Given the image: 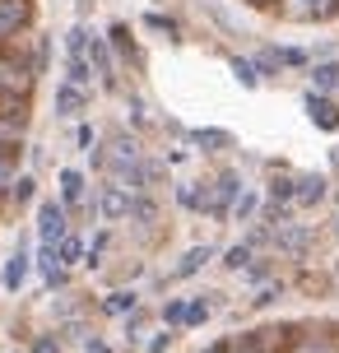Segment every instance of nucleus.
I'll list each match as a JSON object with an SVG mask.
<instances>
[{"mask_svg":"<svg viewBox=\"0 0 339 353\" xmlns=\"http://www.w3.org/2000/svg\"><path fill=\"white\" fill-rule=\"evenodd\" d=\"M47 37L37 0H0V219L19 195V168L37 112Z\"/></svg>","mask_w":339,"mask_h":353,"instance_id":"f257e3e1","label":"nucleus"},{"mask_svg":"<svg viewBox=\"0 0 339 353\" xmlns=\"http://www.w3.org/2000/svg\"><path fill=\"white\" fill-rule=\"evenodd\" d=\"M200 353H339V316H279L218 335Z\"/></svg>","mask_w":339,"mask_h":353,"instance_id":"f03ea898","label":"nucleus"},{"mask_svg":"<svg viewBox=\"0 0 339 353\" xmlns=\"http://www.w3.org/2000/svg\"><path fill=\"white\" fill-rule=\"evenodd\" d=\"M247 10L279 23H330L339 19V0H242Z\"/></svg>","mask_w":339,"mask_h":353,"instance_id":"7ed1b4c3","label":"nucleus"},{"mask_svg":"<svg viewBox=\"0 0 339 353\" xmlns=\"http://www.w3.org/2000/svg\"><path fill=\"white\" fill-rule=\"evenodd\" d=\"M307 112H311V121L316 125H325V130H339V112L325 98H307Z\"/></svg>","mask_w":339,"mask_h":353,"instance_id":"20e7f679","label":"nucleus"},{"mask_svg":"<svg viewBox=\"0 0 339 353\" xmlns=\"http://www.w3.org/2000/svg\"><path fill=\"white\" fill-rule=\"evenodd\" d=\"M42 232H47V237H56V232H61V210H56V205L42 214Z\"/></svg>","mask_w":339,"mask_h":353,"instance_id":"39448f33","label":"nucleus"},{"mask_svg":"<svg viewBox=\"0 0 339 353\" xmlns=\"http://www.w3.org/2000/svg\"><path fill=\"white\" fill-rule=\"evenodd\" d=\"M37 353H56V344H37Z\"/></svg>","mask_w":339,"mask_h":353,"instance_id":"423d86ee","label":"nucleus"},{"mask_svg":"<svg viewBox=\"0 0 339 353\" xmlns=\"http://www.w3.org/2000/svg\"><path fill=\"white\" fill-rule=\"evenodd\" d=\"M89 353H107V344H93V349Z\"/></svg>","mask_w":339,"mask_h":353,"instance_id":"0eeeda50","label":"nucleus"}]
</instances>
